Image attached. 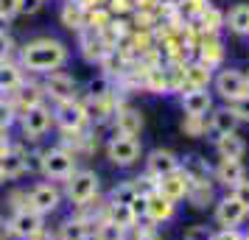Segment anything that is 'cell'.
Masks as SVG:
<instances>
[{"label":"cell","instance_id":"23","mask_svg":"<svg viewBox=\"0 0 249 240\" xmlns=\"http://www.w3.org/2000/svg\"><path fill=\"white\" fill-rule=\"evenodd\" d=\"M207 84H210V67L202 64V62H196V64H185L182 67V90H207Z\"/></svg>","mask_w":249,"mask_h":240},{"label":"cell","instance_id":"51","mask_svg":"<svg viewBox=\"0 0 249 240\" xmlns=\"http://www.w3.org/2000/svg\"><path fill=\"white\" fill-rule=\"evenodd\" d=\"M244 79H247V90H249V73H247V76H244Z\"/></svg>","mask_w":249,"mask_h":240},{"label":"cell","instance_id":"27","mask_svg":"<svg viewBox=\"0 0 249 240\" xmlns=\"http://www.w3.org/2000/svg\"><path fill=\"white\" fill-rule=\"evenodd\" d=\"M137 195L140 193H137L135 179H129V182H118L112 190H109V195H107V204L109 207H129Z\"/></svg>","mask_w":249,"mask_h":240},{"label":"cell","instance_id":"42","mask_svg":"<svg viewBox=\"0 0 249 240\" xmlns=\"http://www.w3.org/2000/svg\"><path fill=\"white\" fill-rule=\"evenodd\" d=\"M232 195L238 198V204L244 207L249 212V179H244V182H238L235 187H232Z\"/></svg>","mask_w":249,"mask_h":240},{"label":"cell","instance_id":"31","mask_svg":"<svg viewBox=\"0 0 249 240\" xmlns=\"http://www.w3.org/2000/svg\"><path fill=\"white\" fill-rule=\"evenodd\" d=\"M185 198L191 201V207L204 209V207L213 201V184H210V182H191V187H188V195H185Z\"/></svg>","mask_w":249,"mask_h":240},{"label":"cell","instance_id":"21","mask_svg":"<svg viewBox=\"0 0 249 240\" xmlns=\"http://www.w3.org/2000/svg\"><path fill=\"white\" fill-rule=\"evenodd\" d=\"M213 179L224 187H235L238 182L247 179V171H244V162L241 160H218V165L213 168Z\"/></svg>","mask_w":249,"mask_h":240},{"label":"cell","instance_id":"32","mask_svg":"<svg viewBox=\"0 0 249 240\" xmlns=\"http://www.w3.org/2000/svg\"><path fill=\"white\" fill-rule=\"evenodd\" d=\"M207 12V0H179L177 3V14L185 20H199Z\"/></svg>","mask_w":249,"mask_h":240},{"label":"cell","instance_id":"16","mask_svg":"<svg viewBox=\"0 0 249 240\" xmlns=\"http://www.w3.org/2000/svg\"><path fill=\"white\" fill-rule=\"evenodd\" d=\"M177 215V204L168 201L165 195H160L157 190L146 193V221L148 224H168Z\"/></svg>","mask_w":249,"mask_h":240},{"label":"cell","instance_id":"33","mask_svg":"<svg viewBox=\"0 0 249 240\" xmlns=\"http://www.w3.org/2000/svg\"><path fill=\"white\" fill-rule=\"evenodd\" d=\"M202 64H207V67H215L218 62H221V45H218V39L215 36H207L202 45V59H199Z\"/></svg>","mask_w":249,"mask_h":240},{"label":"cell","instance_id":"15","mask_svg":"<svg viewBox=\"0 0 249 240\" xmlns=\"http://www.w3.org/2000/svg\"><path fill=\"white\" fill-rule=\"evenodd\" d=\"M25 81L28 79H25V70L20 67V62H14V59H3L0 62V98L14 95Z\"/></svg>","mask_w":249,"mask_h":240},{"label":"cell","instance_id":"47","mask_svg":"<svg viewBox=\"0 0 249 240\" xmlns=\"http://www.w3.org/2000/svg\"><path fill=\"white\" fill-rule=\"evenodd\" d=\"M28 240H56V229H51V226H42L36 235H31Z\"/></svg>","mask_w":249,"mask_h":240},{"label":"cell","instance_id":"36","mask_svg":"<svg viewBox=\"0 0 249 240\" xmlns=\"http://www.w3.org/2000/svg\"><path fill=\"white\" fill-rule=\"evenodd\" d=\"M17 123V109L9 98H0V131H12V126Z\"/></svg>","mask_w":249,"mask_h":240},{"label":"cell","instance_id":"3","mask_svg":"<svg viewBox=\"0 0 249 240\" xmlns=\"http://www.w3.org/2000/svg\"><path fill=\"white\" fill-rule=\"evenodd\" d=\"M62 193H65V201L73 209L76 207H84L87 201L101 195V176L92 171V168H79L68 182H62Z\"/></svg>","mask_w":249,"mask_h":240},{"label":"cell","instance_id":"34","mask_svg":"<svg viewBox=\"0 0 249 240\" xmlns=\"http://www.w3.org/2000/svg\"><path fill=\"white\" fill-rule=\"evenodd\" d=\"M6 209H9V215L20 212V209H28V190L25 187H12L6 193Z\"/></svg>","mask_w":249,"mask_h":240},{"label":"cell","instance_id":"11","mask_svg":"<svg viewBox=\"0 0 249 240\" xmlns=\"http://www.w3.org/2000/svg\"><path fill=\"white\" fill-rule=\"evenodd\" d=\"M215 92L224 98V101H238V98H244V95H249L247 90V79H244V73L241 70H221L218 76H215Z\"/></svg>","mask_w":249,"mask_h":240},{"label":"cell","instance_id":"44","mask_svg":"<svg viewBox=\"0 0 249 240\" xmlns=\"http://www.w3.org/2000/svg\"><path fill=\"white\" fill-rule=\"evenodd\" d=\"M129 9H132L129 0H109V9H107V12L109 14H124V12H129Z\"/></svg>","mask_w":249,"mask_h":240},{"label":"cell","instance_id":"6","mask_svg":"<svg viewBox=\"0 0 249 240\" xmlns=\"http://www.w3.org/2000/svg\"><path fill=\"white\" fill-rule=\"evenodd\" d=\"M53 109V126L62 131V134H79L90 126L87 123V112H84V103L76 98V101H65V103H51Z\"/></svg>","mask_w":249,"mask_h":240},{"label":"cell","instance_id":"40","mask_svg":"<svg viewBox=\"0 0 249 240\" xmlns=\"http://www.w3.org/2000/svg\"><path fill=\"white\" fill-rule=\"evenodd\" d=\"M20 14V0H0V23Z\"/></svg>","mask_w":249,"mask_h":240},{"label":"cell","instance_id":"5","mask_svg":"<svg viewBox=\"0 0 249 240\" xmlns=\"http://www.w3.org/2000/svg\"><path fill=\"white\" fill-rule=\"evenodd\" d=\"M17 126H20L23 140L39 143V140L51 131V126H53V109H51V103H36V106H31V109L20 112Z\"/></svg>","mask_w":249,"mask_h":240},{"label":"cell","instance_id":"43","mask_svg":"<svg viewBox=\"0 0 249 240\" xmlns=\"http://www.w3.org/2000/svg\"><path fill=\"white\" fill-rule=\"evenodd\" d=\"M230 109L235 112L238 120H247V123H249V95H244V98L232 101V103H230Z\"/></svg>","mask_w":249,"mask_h":240},{"label":"cell","instance_id":"49","mask_svg":"<svg viewBox=\"0 0 249 240\" xmlns=\"http://www.w3.org/2000/svg\"><path fill=\"white\" fill-rule=\"evenodd\" d=\"M0 240H12V232H9V218L0 215Z\"/></svg>","mask_w":249,"mask_h":240},{"label":"cell","instance_id":"1","mask_svg":"<svg viewBox=\"0 0 249 240\" xmlns=\"http://www.w3.org/2000/svg\"><path fill=\"white\" fill-rule=\"evenodd\" d=\"M17 62L28 73L48 76L53 70H62L70 62V48L62 39H56V36H36V39H28L20 48V59Z\"/></svg>","mask_w":249,"mask_h":240},{"label":"cell","instance_id":"8","mask_svg":"<svg viewBox=\"0 0 249 240\" xmlns=\"http://www.w3.org/2000/svg\"><path fill=\"white\" fill-rule=\"evenodd\" d=\"M42 95H45L51 103H65V101H76V92H79V84L76 79L65 73V70H53L42 79Z\"/></svg>","mask_w":249,"mask_h":240},{"label":"cell","instance_id":"4","mask_svg":"<svg viewBox=\"0 0 249 240\" xmlns=\"http://www.w3.org/2000/svg\"><path fill=\"white\" fill-rule=\"evenodd\" d=\"M25 190H28V209H31V212H36V215H42L45 221L56 212L59 207L65 204L62 184H56V182H48V179H42V182L28 184Z\"/></svg>","mask_w":249,"mask_h":240},{"label":"cell","instance_id":"52","mask_svg":"<svg viewBox=\"0 0 249 240\" xmlns=\"http://www.w3.org/2000/svg\"><path fill=\"white\" fill-rule=\"evenodd\" d=\"M39 3H45V0H39Z\"/></svg>","mask_w":249,"mask_h":240},{"label":"cell","instance_id":"2","mask_svg":"<svg viewBox=\"0 0 249 240\" xmlns=\"http://www.w3.org/2000/svg\"><path fill=\"white\" fill-rule=\"evenodd\" d=\"M79 171V157L73 151L62 148V145H51V148H39V176H45L48 182H68L73 173Z\"/></svg>","mask_w":249,"mask_h":240},{"label":"cell","instance_id":"25","mask_svg":"<svg viewBox=\"0 0 249 240\" xmlns=\"http://www.w3.org/2000/svg\"><path fill=\"white\" fill-rule=\"evenodd\" d=\"M215 151H218L221 160H241L244 151H247V143L238 137L235 131L232 134H218L215 137Z\"/></svg>","mask_w":249,"mask_h":240},{"label":"cell","instance_id":"37","mask_svg":"<svg viewBox=\"0 0 249 240\" xmlns=\"http://www.w3.org/2000/svg\"><path fill=\"white\" fill-rule=\"evenodd\" d=\"M207 123H204V117H191V114H185V120H182V131L188 134V137H202Z\"/></svg>","mask_w":249,"mask_h":240},{"label":"cell","instance_id":"28","mask_svg":"<svg viewBox=\"0 0 249 240\" xmlns=\"http://www.w3.org/2000/svg\"><path fill=\"white\" fill-rule=\"evenodd\" d=\"M238 123H241V120L235 117V112H232L230 106H221V109H215V112L210 114V123H207V126L213 128L215 134H232L238 128Z\"/></svg>","mask_w":249,"mask_h":240},{"label":"cell","instance_id":"35","mask_svg":"<svg viewBox=\"0 0 249 240\" xmlns=\"http://www.w3.org/2000/svg\"><path fill=\"white\" fill-rule=\"evenodd\" d=\"M199 23H202V31L207 36H213L218 28H221V23H224V17H221V12L218 9H213V6H207V12L199 17Z\"/></svg>","mask_w":249,"mask_h":240},{"label":"cell","instance_id":"13","mask_svg":"<svg viewBox=\"0 0 249 240\" xmlns=\"http://www.w3.org/2000/svg\"><path fill=\"white\" fill-rule=\"evenodd\" d=\"M179 171V157L168 148H154L151 154L146 157V173L151 179H162L168 173Z\"/></svg>","mask_w":249,"mask_h":240},{"label":"cell","instance_id":"7","mask_svg":"<svg viewBox=\"0 0 249 240\" xmlns=\"http://www.w3.org/2000/svg\"><path fill=\"white\" fill-rule=\"evenodd\" d=\"M107 160L112 162L115 168H132L140 162L143 157V145H140V140L137 137H124V134H112L109 143H107Z\"/></svg>","mask_w":249,"mask_h":240},{"label":"cell","instance_id":"29","mask_svg":"<svg viewBox=\"0 0 249 240\" xmlns=\"http://www.w3.org/2000/svg\"><path fill=\"white\" fill-rule=\"evenodd\" d=\"M92 240H129V229L115 224L112 218H104L92 226Z\"/></svg>","mask_w":249,"mask_h":240},{"label":"cell","instance_id":"39","mask_svg":"<svg viewBox=\"0 0 249 240\" xmlns=\"http://www.w3.org/2000/svg\"><path fill=\"white\" fill-rule=\"evenodd\" d=\"M129 240H160V235L154 232V224L143 221V229L135 226L132 232H129Z\"/></svg>","mask_w":249,"mask_h":240},{"label":"cell","instance_id":"50","mask_svg":"<svg viewBox=\"0 0 249 240\" xmlns=\"http://www.w3.org/2000/svg\"><path fill=\"white\" fill-rule=\"evenodd\" d=\"M3 184H6V176H3V171H0V187H3Z\"/></svg>","mask_w":249,"mask_h":240},{"label":"cell","instance_id":"46","mask_svg":"<svg viewBox=\"0 0 249 240\" xmlns=\"http://www.w3.org/2000/svg\"><path fill=\"white\" fill-rule=\"evenodd\" d=\"M12 148H14L12 134H9V131H0V157H6V154H9Z\"/></svg>","mask_w":249,"mask_h":240},{"label":"cell","instance_id":"12","mask_svg":"<svg viewBox=\"0 0 249 240\" xmlns=\"http://www.w3.org/2000/svg\"><path fill=\"white\" fill-rule=\"evenodd\" d=\"M244 218H247V209L238 204V198L232 193L215 201V224L221 229H238L244 224Z\"/></svg>","mask_w":249,"mask_h":240},{"label":"cell","instance_id":"22","mask_svg":"<svg viewBox=\"0 0 249 240\" xmlns=\"http://www.w3.org/2000/svg\"><path fill=\"white\" fill-rule=\"evenodd\" d=\"M9 101L14 103V109H17V117H20V112H25V109H31V106H36V103H45V95H42V87L39 84H31V81H25L20 90L14 92V95H9Z\"/></svg>","mask_w":249,"mask_h":240},{"label":"cell","instance_id":"17","mask_svg":"<svg viewBox=\"0 0 249 240\" xmlns=\"http://www.w3.org/2000/svg\"><path fill=\"white\" fill-rule=\"evenodd\" d=\"M188 187H191V182H188V176L182 171H174V173H168V176L157 179V193L165 195L174 204H179L182 198L188 195Z\"/></svg>","mask_w":249,"mask_h":240},{"label":"cell","instance_id":"20","mask_svg":"<svg viewBox=\"0 0 249 240\" xmlns=\"http://www.w3.org/2000/svg\"><path fill=\"white\" fill-rule=\"evenodd\" d=\"M0 171H3V176H6V182H17V179L28 176V168H25V148L23 145L14 143V148L9 151L6 157H0Z\"/></svg>","mask_w":249,"mask_h":240},{"label":"cell","instance_id":"41","mask_svg":"<svg viewBox=\"0 0 249 240\" xmlns=\"http://www.w3.org/2000/svg\"><path fill=\"white\" fill-rule=\"evenodd\" d=\"M12 53H14L12 34H9L6 28H0V62H3V59H12Z\"/></svg>","mask_w":249,"mask_h":240},{"label":"cell","instance_id":"48","mask_svg":"<svg viewBox=\"0 0 249 240\" xmlns=\"http://www.w3.org/2000/svg\"><path fill=\"white\" fill-rule=\"evenodd\" d=\"M162 0H135V6L140 9V12H151V9H157Z\"/></svg>","mask_w":249,"mask_h":240},{"label":"cell","instance_id":"30","mask_svg":"<svg viewBox=\"0 0 249 240\" xmlns=\"http://www.w3.org/2000/svg\"><path fill=\"white\" fill-rule=\"evenodd\" d=\"M227 28L232 34H249V3H238L227 14Z\"/></svg>","mask_w":249,"mask_h":240},{"label":"cell","instance_id":"26","mask_svg":"<svg viewBox=\"0 0 249 240\" xmlns=\"http://www.w3.org/2000/svg\"><path fill=\"white\" fill-rule=\"evenodd\" d=\"M179 171L188 176V182H207L210 179V165L196 154H188L185 160H179Z\"/></svg>","mask_w":249,"mask_h":240},{"label":"cell","instance_id":"10","mask_svg":"<svg viewBox=\"0 0 249 240\" xmlns=\"http://www.w3.org/2000/svg\"><path fill=\"white\" fill-rule=\"evenodd\" d=\"M9 218V232H12V240H28L31 235H36L42 226H48L45 218L31 212V209H20V212H12Z\"/></svg>","mask_w":249,"mask_h":240},{"label":"cell","instance_id":"18","mask_svg":"<svg viewBox=\"0 0 249 240\" xmlns=\"http://www.w3.org/2000/svg\"><path fill=\"white\" fill-rule=\"evenodd\" d=\"M182 112L191 117H204L207 112H213V98L207 90H185L182 92Z\"/></svg>","mask_w":249,"mask_h":240},{"label":"cell","instance_id":"14","mask_svg":"<svg viewBox=\"0 0 249 240\" xmlns=\"http://www.w3.org/2000/svg\"><path fill=\"white\" fill-rule=\"evenodd\" d=\"M81 56L87 59V62H98L101 64L104 56L109 53V50H115L109 42H107V36L101 34V31H92V28H84L81 31Z\"/></svg>","mask_w":249,"mask_h":240},{"label":"cell","instance_id":"19","mask_svg":"<svg viewBox=\"0 0 249 240\" xmlns=\"http://www.w3.org/2000/svg\"><path fill=\"white\" fill-rule=\"evenodd\" d=\"M56 240H92V224H87L76 212H70L56 226Z\"/></svg>","mask_w":249,"mask_h":240},{"label":"cell","instance_id":"38","mask_svg":"<svg viewBox=\"0 0 249 240\" xmlns=\"http://www.w3.org/2000/svg\"><path fill=\"white\" fill-rule=\"evenodd\" d=\"M182 240H213V229L204 226V224H193V226L185 229Z\"/></svg>","mask_w":249,"mask_h":240},{"label":"cell","instance_id":"24","mask_svg":"<svg viewBox=\"0 0 249 240\" xmlns=\"http://www.w3.org/2000/svg\"><path fill=\"white\" fill-rule=\"evenodd\" d=\"M59 20L65 28L70 31H84V23H87V9L81 6L79 0H68L65 6H62V12H59Z\"/></svg>","mask_w":249,"mask_h":240},{"label":"cell","instance_id":"45","mask_svg":"<svg viewBox=\"0 0 249 240\" xmlns=\"http://www.w3.org/2000/svg\"><path fill=\"white\" fill-rule=\"evenodd\" d=\"M213 240H244L238 229H221V232H213Z\"/></svg>","mask_w":249,"mask_h":240},{"label":"cell","instance_id":"9","mask_svg":"<svg viewBox=\"0 0 249 240\" xmlns=\"http://www.w3.org/2000/svg\"><path fill=\"white\" fill-rule=\"evenodd\" d=\"M109 120L115 126V134H124V137H137L143 131V114H140V109L129 106V103H118Z\"/></svg>","mask_w":249,"mask_h":240}]
</instances>
